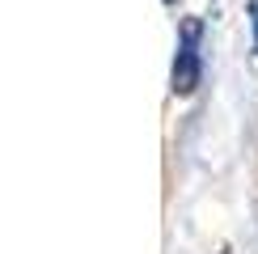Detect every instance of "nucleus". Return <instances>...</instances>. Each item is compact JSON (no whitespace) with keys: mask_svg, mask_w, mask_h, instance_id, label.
<instances>
[{"mask_svg":"<svg viewBox=\"0 0 258 254\" xmlns=\"http://www.w3.org/2000/svg\"><path fill=\"white\" fill-rule=\"evenodd\" d=\"M165 5H174V0H165Z\"/></svg>","mask_w":258,"mask_h":254,"instance_id":"7ed1b4c3","label":"nucleus"},{"mask_svg":"<svg viewBox=\"0 0 258 254\" xmlns=\"http://www.w3.org/2000/svg\"><path fill=\"white\" fill-rule=\"evenodd\" d=\"M199 34H203V26H199V21H186V26H182V34H178V51H174V72H169V81H174V93H178V98L195 93V89H199V81H203Z\"/></svg>","mask_w":258,"mask_h":254,"instance_id":"f257e3e1","label":"nucleus"},{"mask_svg":"<svg viewBox=\"0 0 258 254\" xmlns=\"http://www.w3.org/2000/svg\"><path fill=\"white\" fill-rule=\"evenodd\" d=\"M250 30H254V51H258V0H250Z\"/></svg>","mask_w":258,"mask_h":254,"instance_id":"f03ea898","label":"nucleus"}]
</instances>
